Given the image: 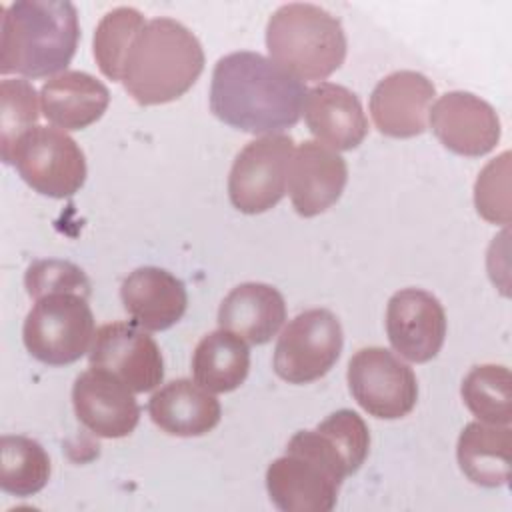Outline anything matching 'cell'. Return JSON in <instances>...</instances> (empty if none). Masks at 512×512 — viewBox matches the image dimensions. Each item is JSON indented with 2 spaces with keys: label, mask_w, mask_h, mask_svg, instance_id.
Returning <instances> with one entry per match:
<instances>
[{
  "label": "cell",
  "mask_w": 512,
  "mask_h": 512,
  "mask_svg": "<svg viewBox=\"0 0 512 512\" xmlns=\"http://www.w3.org/2000/svg\"><path fill=\"white\" fill-rule=\"evenodd\" d=\"M306 84L258 52L222 56L212 72L210 110L248 134H280L300 120Z\"/></svg>",
  "instance_id": "cell-1"
},
{
  "label": "cell",
  "mask_w": 512,
  "mask_h": 512,
  "mask_svg": "<svg viewBox=\"0 0 512 512\" xmlns=\"http://www.w3.org/2000/svg\"><path fill=\"white\" fill-rule=\"evenodd\" d=\"M80 38L78 10L66 0H18L2 8L0 72L46 78L66 72Z\"/></svg>",
  "instance_id": "cell-2"
},
{
  "label": "cell",
  "mask_w": 512,
  "mask_h": 512,
  "mask_svg": "<svg viewBox=\"0 0 512 512\" xmlns=\"http://www.w3.org/2000/svg\"><path fill=\"white\" fill-rule=\"evenodd\" d=\"M204 50L184 24L172 18H152L134 38L124 66V90L140 106L178 100L200 78Z\"/></svg>",
  "instance_id": "cell-3"
},
{
  "label": "cell",
  "mask_w": 512,
  "mask_h": 512,
  "mask_svg": "<svg viewBox=\"0 0 512 512\" xmlns=\"http://www.w3.org/2000/svg\"><path fill=\"white\" fill-rule=\"evenodd\" d=\"M348 476L352 472L344 454L316 426L288 440L284 456L266 470V490L274 506L284 512H330Z\"/></svg>",
  "instance_id": "cell-4"
},
{
  "label": "cell",
  "mask_w": 512,
  "mask_h": 512,
  "mask_svg": "<svg viewBox=\"0 0 512 512\" xmlns=\"http://www.w3.org/2000/svg\"><path fill=\"white\" fill-rule=\"evenodd\" d=\"M270 58L304 80H326L346 58V34L336 16L316 4L280 6L266 24Z\"/></svg>",
  "instance_id": "cell-5"
},
{
  "label": "cell",
  "mask_w": 512,
  "mask_h": 512,
  "mask_svg": "<svg viewBox=\"0 0 512 512\" xmlns=\"http://www.w3.org/2000/svg\"><path fill=\"white\" fill-rule=\"evenodd\" d=\"M94 334L88 298L76 292H54L38 298L22 326L26 350L48 366L80 360L90 352Z\"/></svg>",
  "instance_id": "cell-6"
},
{
  "label": "cell",
  "mask_w": 512,
  "mask_h": 512,
  "mask_svg": "<svg viewBox=\"0 0 512 512\" xmlns=\"http://www.w3.org/2000/svg\"><path fill=\"white\" fill-rule=\"evenodd\" d=\"M4 164L38 194L68 198L86 182V158L72 136L52 126H32L12 146Z\"/></svg>",
  "instance_id": "cell-7"
},
{
  "label": "cell",
  "mask_w": 512,
  "mask_h": 512,
  "mask_svg": "<svg viewBox=\"0 0 512 512\" xmlns=\"http://www.w3.org/2000/svg\"><path fill=\"white\" fill-rule=\"evenodd\" d=\"M342 346L344 334L336 314L310 308L294 316L278 336L272 366L288 384H308L330 372Z\"/></svg>",
  "instance_id": "cell-8"
},
{
  "label": "cell",
  "mask_w": 512,
  "mask_h": 512,
  "mask_svg": "<svg viewBox=\"0 0 512 512\" xmlns=\"http://www.w3.org/2000/svg\"><path fill=\"white\" fill-rule=\"evenodd\" d=\"M294 140L288 134H266L250 140L234 158L228 196L236 210L262 214L286 194Z\"/></svg>",
  "instance_id": "cell-9"
},
{
  "label": "cell",
  "mask_w": 512,
  "mask_h": 512,
  "mask_svg": "<svg viewBox=\"0 0 512 512\" xmlns=\"http://www.w3.org/2000/svg\"><path fill=\"white\" fill-rule=\"evenodd\" d=\"M346 378L350 394L370 416L396 420L418 402L416 374L386 348H360L348 362Z\"/></svg>",
  "instance_id": "cell-10"
},
{
  "label": "cell",
  "mask_w": 512,
  "mask_h": 512,
  "mask_svg": "<svg viewBox=\"0 0 512 512\" xmlns=\"http://www.w3.org/2000/svg\"><path fill=\"white\" fill-rule=\"evenodd\" d=\"M90 366L118 376L132 392H150L164 378V358L156 340L136 322H110L96 330Z\"/></svg>",
  "instance_id": "cell-11"
},
{
  "label": "cell",
  "mask_w": 512,
  "mask_h": 512,
  "mask_svg": "<svg viewBox=\"0 0 512 512\" xmlns=\"http://www.w3.org/2000/svg\"><path fill=\"white\" fill-rule=\"evenodd\" d=\"M386 334L394 352L408 362L424 364L444 344L446 312L434 294L420 288H402L388 300Z\"/></svg>",
  "instance_id": "cell-12"
},
{
  "label": "cell",
  "mask_w": 512,
  "mask_h": 512,
  "mask_svg": "<svg viewBox=\"0 0 512 512\" xmlns=\"http://www.w3.org/2000/svg\"><path fill=\"white\" fill-rule=\"evenodd\" d=\"M428 122L444 148L470 158L494 150L502 132L496 110L480 96L464 90L440 96L430 108Z\"/></svg>",
  "instance_id": "cell-13"
},
{
  "label": "cell",
  "mask_w": 512,
  "mask_h": 512,
  "mask_svg": "<svg viewBox=\"0 0 512 512\" xmlns=\"http://www.w3.org/2000/svg\"><path fill=\"white\" fill-rule=\"evenodd\" d=\"M76 418L100 438L130 436L140 420L134 392L112 372L90 366L72 386Z\"/></svg>",
  "instance_id": "cell-14"
},
{
  "label": "cell",
  "mask_w": 512,
  "mask_h": 512,
  "mask_svg": "<svg viewBox=\"0 0 512 512\" xmlns=\"http://www.w3.org/2000/svg\"><path fill=\"white\" fill-rule=\"evenodd\" d=\"M348 182L346 160L318 140L294 148L288 166V194L294 210L312 218L334 206Z\"/></svg>",
  "instance_id": "cell-15"
},
{
  "label": "cell",
  "mask_w": 512,
  "mask_h": 512,
  "mask_svg": "<svg viewBox=\"0 0 512 512\" xmlns=\"http://www.w3.org/2000/svg\"><path fill=\"white\" fill-rule=\"evenodd\" d=\"M436 88L414 70H398L380 80L370 94V116L380 134L412 138L426 130Z\"/></svg>",
  "instance_id": "cell-16"
},
{
  "label": "cell",
  "mask_w": 512,
  "mask_h": 512,
  "mask_svg": "<svg viewBox=\"0 0 512 512\" xmlns=\"http://www.w3.org/2000/svg\"><path fill=\"white\" fill-rule=\"evenodd\" d=\"M120 298L134 322L150 332L174 326L188 306L184 282L158 266L132 270L120 286Z\"/></svg>",
  "instance_id": "cell-17"
},
{
  "label": "cell",
  "mask_w": 512,
  "mask_h": 512,
  "mask_svg": "<svg viewBox=\"0 0 512 512\" xmlns=\"http://www.w3.org/2000/svg\"><path fill=\"white\" fill-rule=\"evenodd\" d=\"M304 120L318 142L332 150H352L362 144L368 134L358 96L346 86L320 82L306 92Z\"/></svg>",
  "instance_id": "cell-18"
},
{
  "label": "cell",
  "mask_w": 512,
  "mask_h": 512,
  "mask_svg": "<svg viewBox=\"0 0 512 512\" xmlns=\"http://www.w3.org/2000/svg\"><path fill=\"white\" fill-rule=\"evenodd\" d=\"M152 422L170 436H204L220 422L222 408L212 392L180 378L158 388L148 400Z\"/></svg>",
  "instance_id": "cell-19"
},
{
  "label": "cell",
  "mask_w": 512,
  "mask_h": 512,
  "mask_svg": "<svg viewBox=\"0 0 512 512\" xmlns=\"http://www.w3.org/2000/svg\"><path fill=\"white\" fill-rule=\"evenodd\" d=\"M42 114L60 130H84L102 118L110 104L108 88L88 72L66 70L40 88Z\"/></svg>",
  "instance_id": "cell-20"
},
{
  "label": "cell",
  "mask_w": 512,
  "mask_h": 512,
  "mask_svg": "<svg viewBox=\"0 0 512 512\" xmlns=\"http://www.w3.org/2000/svg\"><path fill=\"white\" fill-rule=\"evenodd\" d=\"M286 320L284 296L270 284L244 282L232 288L218 308V324L248 344H266Z\"/></svg>",
  "instance_id": "cell-21"
},
{
  "label": "cell",
  "mask_w": 512,
  "mask_h": 512,
  "mask_svg": "<svg viewBox=\"0 0 512 512\" xmlns=\"http://www.w3.org/2000/svg\"><path fill=\"white\" fill-rule=\"evenodd\" d=\"M512 430L502 424L470 422L458 436L456 458L464 476L484 488H498L510 480Z\"/></svg>",
  "instance_id": "cell-22"
},
{
  "label": "cell",
  "mask_w": 512,
  "mask_h": 512,
  "mask_svg": "<svg viewBox=\"0 0 512 512\" xmlns=\"http://www.w3.org/2000/svg\"><path fill=\"white\" fill-rule=\"evenodd\" d=\"M250 348L238 334L218 328L206 334L192 354L194 382L212 394L236 390L248 376Z\"/></svg>",
  "instance_id": "cell-23"
},
{
  "label": "cell",
  "mask_w": 512,
  "mask_h": 512,
  "mask_svg": "<svg viewBox=\"0 0 512 512\" xmlns=\"http://www.w3.org/2000/svg\"><path fill=\"white\" fill-rule=\"evenodd\" d=\"M50 458L40 442L28 436H2L0 488L12 496H32L50 480Z\"/></svg>",
  "instance_id": "cell-24"
},
{
  "label": "cell",
  "mask_w": 512,
  "mask_h": 512,
  "mask_svg": "<svg viewBox=\"0 0 512 512\" xmlns=\"http://www.w3.org/2000/svg\"><path fill=\"white\" fill-rule=\"evenodd\" d=\"M466 408L486 424L508 426L512 420V378L502 364L474 366L460 386Z\"/></svg>",
  "instance_id": "cell-25"
},
{
  "label": "cell",
  "mask_w": 512,
  "mask_h": 512,
  "mask_svg": "<svg viewBox=\"0 0 512 512\" xmlns=\"http://www.w3.org/2000/svg\"><path fill=\"white\" fill-rule=\"evenodd\" d=\"M144 24L142 12L130 6L114 8L102 16L94 32V58L106 78L120 82L126 54Z\"/></svg>",
  "instance_id": "cell-26"
},
{
  "label": "cell",
  "mask_w": 512,
  "mask_h": 512,
  "mask_svg": "<svg viewBox=\"0 0 512 512\" xmlns=\"http://www.w3.org/2000/svg\"><path fill=\"white\" fill-rule=\"evenodd\" d=\"M38 92L22 78H4L0 84V152L8 158L14 142L38 122Z\"/></svg>",
  "instance_id": "cell-27"
},
{
  "label": "cell",
  "mask_w": 512,
  "mask_h": 512,
  "mask_svg": "<svg viewBox=\"0 0 512 512\" xmlns=\"http://www.w3.org/2000/svg\"><path fill=\"white\" fill-rule=\"evenodd\" d=\"M510 152L490 160L474 184V204L478 214L492 224H510Z\"/></svg>",
  "instance_id": "cell-28"
},
{
  "label": "cell",
  "mask_w": 512,
  "mask_h": 512,
  "mask_svg": "<svg viewBox=\"0 0 512 512\" xmlns=\"http://www.w3.org/2000/svg\"><path fill=\"white\" fill-rule=\"evenodd\" d=\"M24 286L34 300L54 292H76L90 298V280L84 270L58 258L32 262L24 274Z\"/></svg>",
  "instance_id": "cell-29"
}]
</instances>
